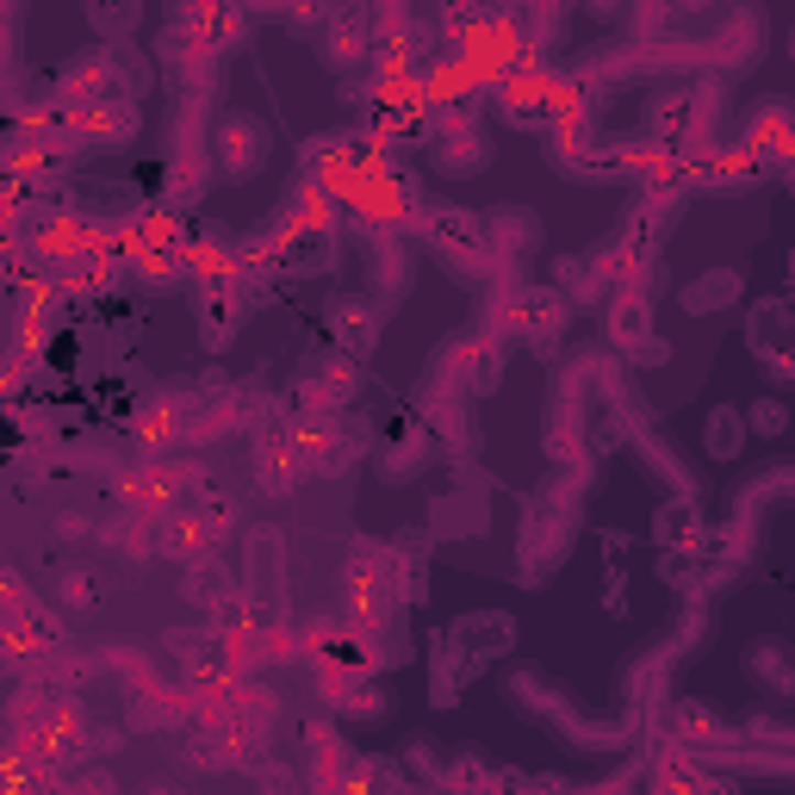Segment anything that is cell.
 <instances>
[{"label":"cell","mask_w":795,"mask_h":795,"mask_svg":"<svg viewBox=\"0 0 795 795\" xmlns=\"http://www.w3.org/2000/svg\"><path fill=\"white\" fill-rule=\"evenodd\" d=\"M255 162H261V124L230 119V124H225V168H230V174H249Z\"/></svg>","instance_id":"6da1fadb"}]
</instances>
